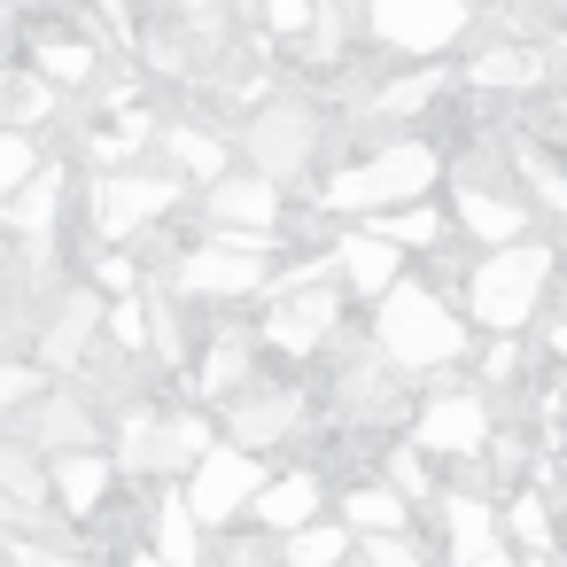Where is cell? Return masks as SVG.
<instances>
[{
  "mask_svg": "<svg viewBox=\"0 0 567 567\" xmlns=\"http://www.w3.org/2000/svg\"><path fill=\"white\" fill-rule=\"evenodd\" d=\"M373 342L396 358V365H451L466 350V319H451V303L420 280H396L373 311Z\"/></svg>",
  "mask_w": 567,
  "mask_h": 567,
  "instance_id": "6da1fadb",
  "label": "cell"
},
{
  "mask_svg": "<svg viewBox=\"0 0 567 567\" xmlns=\"http://www.w3.org/2000/svg\"><path fill=\"white\" fill-rule=\"evenodd\" d=\"M544 280H551V249H536V241H497V249L474 265V280H466V311H474L489 334H520V327L536 319Z\"/></svg>",
  "mask_w": 567,
  "mask_h": 567,
  "instance_id": "7a4b0ae2",
  "label": "cell"
},
{
  "mask_svg": "<svg viewBox=\"0 0 567 567\" xmlns=\"http://www.w3.org/2000/svg\"><path fill=\"white\" fill-rule=\"evenodd\" d=\"M435 148L427 141H389V148H373L365 164H350V172H334V187L319 195L327 210H396V203H420L427 187H435Z\"/></svg>",
  "mask_w": 567,
  "mask_h": 567,
  "instance_id": "3957f363",
  "label": "cell"
},
{
  "mask_svg": "<svg viewBox=\"0 0 567 567\" xmlns=\"http://www.w3.org/2000/svg\"><path fill=\"white\" fill-rule=\"evenodd\" d=\"M265 257H272V234H257V226H218L203 249H179L172 288H179V296H257V288H265Z\"/></svg>",
  "mask_w": 567,
  "mask_h": 567,
  "instance_id": "277c9868",
  "label": "cell"
},
{
  "mask_svg": "<svg viewBox=\"0 0 567 567\" xmlns=\"http://www.w3.org/2000/svg\"><path fill=\"white\" fill-rule=\"evenodd\" d=\"M334 257H342V249H334ZM334 257H311V265H296V272L280 280V296H272V311H265V342H272V350L311 358V350L334 334V319H342V296H334V280H327Z\"/></svg>",
  "mask_w": 567,
  "mask_h": 567,
  "instance_id": "5b68a950",
  "label": "cell"
},
{
  "mask_svg": "<svg viewBox=\"0 0 567 567\" xmlns=\"http://www.w3.org/2000/svg\"><path fill=\"white\" fill-rule=\"evenodd\" d=\"M365 32L381 40V48H396V55H435V48H451L466 24H474V9L466 0H365Z\"/></svg>",
  "mask_w": 567,
  "mask_h": 567,
  "instance_id": "8992f818",
  "label": "cell"
},
{
  "mask_svg": "<svg viewBox=\"0 0 567 567\" xmlns=\"http://www.w3.org/2000/svg\"><path fill=\"white\" fill-rule=\"evenodd\" d=\"M187 497H195V513H203L210 528L257 513V497H265V466H257V451H249V443H210V458L187 474Z\"/></svg>",
  "mask_w": 567,
  "mask_h": 567,
  "instance_id": "52a82bcc",
  "label": "cell"
},
{
  "mask_svg": "<svg viewBox=\"0 0 567 567\" xmlns=\"http://www.w3.org/2000/svg\"><path fill=\"white\" fill-rule=\"evenodd\" d=\"M241 148H249V164L272 172V179L311 172V148H319V117H311V102H272V110H257L249 133H241Z\"/></svg>",
  "mask_w": 567,
  "mask_h": 567,
  "instance_id": "ba28073f",
  "label": "cell"
},
{
  "mask_svg": "<svg viewBox=\"0 0 567 567\" xmlns=\"http://www.w3.org/2000/svg\"><path fill=\"white\" fill-rule=\"evenodd\" d=\"M172 203H179V179H164V172H110V179L94 187V234H102V241H133V234L156 226Z\"/></svg>",
  "mask_w": 567,
  "mask_h": 567,
  "instance_id": "9c48e42d",
  "label": "cell"
},
{
  "mask_svg": "<svg viewBox=\"0 0 567 567\" xmlns=\"http://www.w3.org/2000/svg\"><path fill=\"white\" fill-rule=\"evenodd\" d=\"M420 443H427L435 458H474V451L489 443V404H482L474 389L427 396V404H420Z\"/></svg>",
  "mask_w": 567,
  "mask_h": 567,
  "instance_id": "30bf717a",
  "label": "cell"
},
{
  "mask_svg": "<svg viewBox=\"0 0 567 567\" xmlns=\"http://www.w3.org/2000/svg\"><path fill=\"white\" fill-rule=\"evenodd\" d=\"M94 327H110L102 296H94V288H63V296L48 303V319H40L32 350H40L48 365H79V358H86V342H94Z\"/></svg>",
  "mask_w": 567,
  "mask_h": 567,
  "instance_id": "8fae6325",
  "label": "cell"
},
{
  "mask_svg": "<svg viewBox=\"0 0 567 567\" xmlns=\"http://www.w3.org/2000/svg\"><path fill=\"white\" fill-rule=\"evenodd\" d=\"M9 435H24L32 451H86V443H94V412H86L79 396L48 389L40 404H24V412H17V427H9Z\"/></svg>",
  "mask_w": 567,
  "mask_h": 567,
  "instance_id": "7c38bea8",
  "label": "cell"
},
{
  "mask_svg": "<svg viewBox=\"0 0 567 567\" xmlns=\"http://www.w3.org/2000/svg\"><path fill=\"white\" fill-rule=\"evenodd\" d=\"M210 218L218 226H257L272 234L280 226V179L249 164V179H210Z\"/></svg>",
  "mask_w": 567,
  "mask_h": 567,
  "instance_id": "4fadbf2b",
  "label": "cell"
},
{
  "mask_svg": "<svg viewBox=\"0 0 567 567\" xmlns=\"http://www.w3.org/2000/svg\"><path fill=\"white\" fill-rule=\"evenodd\" d=\"M48 482H55V505H63L71 520H94L102 497H110V482H117V466L86 443V451H55V474H48Z\"/></svg>",
  "mask_w": 567,
  "mask_h": 567,
  "instance_id": "5bb4252c",
  "label": "cell"
},
{
  "mask_svg": "<svg viewBox=\"0 0 567 567\" xmlns=\"http://www.w3.org/2000/svg\"><path fill=\"white\" fill-rule=\"evenodd\" d=\"M342 412L350 420H389V412H404V381H396V358L381 350V358H358L350 373H342Z\"/></svg>",
  "mask_w": 567,
  "mask_h": 567,
  "instance_id": "9a60e30c",
  "label": "cell"
},
{
  "mask_svg": "<svg viewBox=\"0 0 567 567\" xmlns=\"http://www.w3.org/2000/svg\"><path fill=\"white\" fill-rule=\"evenodd\" d=\"M342 272H350V288H358V296H389V288H396V272H404V241H389L381 226H365V234H350V241H342Z\"/></svg>",
  "mask_w": 567,
  "mask_h": 567,
  "instance_id": "2e32d148",
  "label": "cell"
},
{
  "mask_svg": "<svg viewBox=\"0 0 567 567\" xmlns=\"http://www.w3.org/2000/svg\"><path fill=\"white\" fill-rule=\"evenodd\" d=\"M443 520H451V559H458V567H489V559H505L497 513H489L482 497H443Z\"/></svg>",
  "mask_w": 567,
  "mask_h": 567,
  "instance_id": "e0dca14e",
  "label": "cell"
},
{
  "mask_svg": "<svg viewBox=\"0 0 567 567\" xmlns=\"http://www.w3.org/2000/svg\"><path fill=\"white\" fill-rule=\"evenodd\" d=\"M210 420L203 412H179V420H156V451H148V474H195L210 458Z\"/></svg>",
  "mask_w": 567,
  "mask_h": 567,
  "instance_id": "ac0fdd59",
  "label": "cell"
},
{
  "mask_svg": "<svg viewBox=\"0 0 567 567\" xmlns=\"http://www.w3.org/2000/svg\"><path fill=\"white\" fill-rule=\"evenodd\" d=\"M55 218H63V164H40L9 203V226L32 241V234H55Z\"/></svg>",
  "mask_w": 567,
  "mask_h": 567,
  "instance_id": "d6986e66",
  "label": "cell"
},
{
  "mask_svg": "<svg viewBox=\"0 0 567 567\" xmlns=\"http://www.w3.org/2000/svg\"><path fill=\"white\" fill-rule=\"evenodd\" d=\"M203 513H195V497L179 489V497H156V559H172V567H195V551H203Z\"/></svg>",
  "mask_w": 567,
  "mask_h": 567,
  "instance_id": "ffe728a7",
  "label": "cell"
},
{
  "mask_svg": "<svg viewBox=\"0 0 567 567\" xmlns=\"http://www.w3.org/2000/svg\"><path fill=\"white\" fill-rule=\"evenodd\" d=\"M458 226H466L482 249L520 241V203H505V195H489V187H458Z\"/></svg>",
  "mask_w": 567,
  "mask_h": 567,
  "instance_id": "44dd1931",
  "label": "cell"
},
{
  "mask_svg": "<svg viewBox=\"0 0 567 567\" xmlns=\"http://www.w3.org/2000/svg\"><path fill=\"white\" fill-rule=\"evenodd\" d=\"M296 396H234V443H249V451H265V443H280L288 427H296Z\"/></svg>",
  "mask_w": 567,
  "mask_h": 567,
  "instance_id": "7402d4cb",
  "label": "cell"
},
{
  "mask_svg": "<svg viewBox=\"0 0 567 567\" xmlns=\"http://www.w3.org/2000/svg\"><path fill=\"white\" fill-rule=\"evenodd\" d=\"M319 513V474H280V482H265V497H257V520L265 528H303Z\"/></svg>",
  "mask_w": 567,
  "mask_h": 567,
  "instance_id": "603a6c76",
  "label": "cell"
},
{
  "mask_svg": "<svg viewBox=\"0 0 567 567\" xmlns=\"http://www.w3.org/2000/svg\"><path fill=\"white\" fill-rule=\"evenodd\" d=\"M350 544H358V528H350V520H342V528L303 520V528H288V536H280V559H288V567H334V559H350Z\"/></svg>",
  "mask_w": 567,
  "mask_h": 567,
  "instance_id": "cb8c5ba5",
  "label": "cell"
},
{
  "mask_svg": "<svg viewBox=\"0 0 567 567\" xmlns=\"http://www.w3.org/2000/svg\"><path fill=\"white\" fill-rule=\"evenodd\" d=\"M404 513H412V505H404V489H389V482H358V489L342 497V520H350L358 536H365V528H404Z\"/></svg>",
  "mask_w": 567,
  "mask_h": 567,
  "instance_id": "d4e9b609",
  "label": "cell"
},
{
  "mask_svg": "<svg viewBox=\"0 0 567 567\" xmlns=\"http://www.w3.org/2000/svg\"><path fill=\"white\" fill-rule=\"evenodd\" d=\"M466 79H474V86H489V94H497V86L513 94V86H536L544 71H536V55H528V48H489V55H474V71H466Z\"/></svg>",
  "mask_w": 567,
  "mask_h": 567,
  "instance_id": "484cf974",
  "label": "cell"
},
{
  "mask_svg": "<svg viewBox=\"0 0 567 567\" xmlns=\"http://www.w3.org/2000/svg\"><path fill=\"white\" fill-rule=\"evenodd\" d=\"M164 148H172L179 172H195V179H226V141H218V133L179 125V133H164Z\"/></svg>",
  "mask_w": 567,
  "mask_h": 567,
  "instance_id": "4316f807",
  "label": "cell"
},
{
  "mask_svg": "<svg viewBox=\"0 0 567 567\" xmlns=\"http://www.w3.org/2000/svg\"><path fill=\"white\" fill-rule=\"evenodd\" d=\"M373 226H381L389 241H404V249H435V241H443V210H427V203H396V210H373Z\"/></svg>",
  "mask_w": 567,
  "mask_h": 567,
  "instance_id": "83f0119b",
  "label": "cell"
},
{
  "mask_svg": "<svg viewBox=\"0 0 567 567\" xmlns=\"http://www.w3.org/2000/svg\"><path fill=\"white\" fill-rule=\"evenodd\" d=\"M241 381H249V342H218L203 358V373H195L203 396H241Z\"/></svg>",
  "mask_w": 567,
  "mask_h": 567,
  "instance_id": "f1b7e54d",
  "label": "cell"
},
{
  "mask_svg": "<svg viewBox=\"0 0 567 567\" xmlns=\"http://www.w3.org/2000/svg\"><path fill=\"white\" fill-rule=\"evenodd\" d=\"M40 71H48L55 86H86V79H94V48H86V40H48V48H40Z\"/></svg>",
  "mask_w": 567,
  "mask_h": 567,
  "instance_id": "f546056e",
  "label": "cell"
},
{
  "mask_svg": "<svg viewBox=\"0 0 567 567\" xmlns=\"http://www.w3.org/2000/svg\"><path fill=\"white\" fill-rule=\"evenodd\" d=\"M141 141H148V117H141V110H117L110 133H94V156H102V164H133Z\"/></svg>",
  "mask_w": 567,
  "mask_h": 567,
  "instance_id": "4dcf8cb0",
  "label": "cell"
},
{
  "mask_svg": "<svg viewBox=\"0 0 567 567\" xmlns=\"http://www.w3.org/2000/svg\"><path fill=\"white\" fill-rule=\"evenodd\" d=\"M148 451H156V412H125V427H117V466H125V474H148Z\"/></svg>",
  "mask_w": 567,
  "mask_h": 567,
  "instance_id": "1f68e13d",
  "label": "cell"
},
{
  "mask_svg": "<svg viewBox=\"0 0 567 567\" xmlns=\"http://www.w3.org/2000/svg\"><path fill=\"white\" fill-rule=\"evenodd\" d=\"M513 544H520L528 559L551 551V513H544V497H513Z\"/></svg>",
  "mask_w": 567,
  "mask_h": 567,
  "instance_id": "d6a6232c",
  "label": "cell"
},
{
  "mask_svg": "<svg viewBox=\"0 0 567 567\" xmlns=\"http://www.w3.org/2000/svg\"><path fill=\"white\" fill-rule=\"evenodd\" d=\"M110 342H117V350H141V342H156V311H141L133 296H117V303H110Z\"/></svg>",
  "mask_w": 567,
  "mask_h": 567,
  "instance_id": "836d02e7",
  "label": "cell"
},
{
  "mask_svg": "<svg viewBox=\"0 0 567 567\" xmlns=\"http://www.w3.org/2000/svg\"><path fill=\"white\" fill-rule=\"evenodd\" d=\"M358 551H365L373 567H420V544H412L404 528H365V536H358Z\"/></svg>",
  "mask_w": 567,
  "mask_h": 567,
  "instance_id": "e575fe53",
  "label": "cell"
},
{
  "mask_svg": "<svg viewBox=\"0 0 567 567\" xmlns=\"http://www.w3.org/2000/svg\"><path fill=\"white\" fill-rule=\"evenodd\" d=\"M32 172H40V148H32V133L17 125L9 141H0V187H9V195H17V187H24Z\"/></svg>",
  "mask_w": 567,
  "mask_h": 567,
  "instance_id": "d590c367",
  "label": "cell"
},
{
  "mask_svg": "<svg viewBox=\"0 0 567 567\" xmlns=\"http://www.w3.org/2000/svg\"><path fill=\"white\" fill-rule=\"evenodd\" d=\"M48 365V358H40ZM40 365H9V373H0V404H9V412H24V404H40L48 396V373Z\"/></svg>",
  "mask_w": 567,
  "mask_h": 567,
  "instance_id": "8d00e7d4",
  "label": "cell"
},
{
  "mask_svg": "<svg viewBox=\"0 0 567 567\" xmlns=\"http://www.w3.org/2000/svg\"><path fill=\"white\" fill-rule=\"evenodd\" d=\"M265 24H272L280 40H303V32L319 24V0H265Z\"/></svg>",
  "mask_w": 567,
  "mask_h": 567,
  "instance_id": "74e56055",
  "label": "cell"
},
{
  "mask_svg": "<svg viewBox=\"0 0 567 567\" xmlns=\"http://www.w3.org/2000/svg\"><path fill=\"white\" fill-rule=\"evenodd\" d=\"M520 172L536 179V195H544V210H559V218H567V172H551V164H544L536 148H520Z\"/></svg>",
  "mask_w": 567,
  "mask_h": 567,
  "instance_id": "f35d334b",
  "label": "cell"
},
{
  "mask_svg": "<svg viewBox=\"0 0 567 567\" xmlns=\"http://www.w3.org/2000/svg\"><path fill=\"white\" fill-rule=\"evenodd\" d=\"M427 94H435V71H420V79H404V86H389V94H381L373 110H389V117H404V110H420Z\"/></svg>",
  "mask_w": 567,
  "mask_h": 567,
  "instance_id": "ab89813d",
  "label": "cell"
},
{
  "mask_svg": "<svg viewBox=\"0 0 567 567\" xmlns=\"http://www.w3.org/2000/svg\"><path fill=\"white\" fill-rule=\"evenodd\" d=\"M94 280H102V288H110V296H133V288H141V265H133V257H117V249H110V257H94Z\"/></svg>",
  "mask_w": 567,
  "mask_h": 567,
  "instance_id": "60d3db41",
  "label": "cell"
},
{
  "mask_svg": "<svg viewBox=\"0 0 567 567\" xmlns=\"http://www.w3.org/2000/svg\"><path fill=\"white\" fill-rule=\"evenodd\" d=\"M427 458H435L427 443H404V451H396V489H404V497H420V489H427Z\"/></svg>",
  "mask_w": 567,
  "mask_h": 567,
  "instance_id": "b9f144b4",
  "label": "cell"
},
{
  "mask_svg": "<svg viewBox=\"0 0 567 567\" xmlns=\"http://www.w3.org/2000/svg\"><path fill=\"white\" fill-rule=\"evenodd\" d=\"M172 9H179L195 32H218V9H234V0H172Z\"/></svg>",
  "mask_w": 567,
  "mask_h": 567,
  "instance_id": "7bdbcfd3",
  "label": "cell"
},
{
  "mask_svg": "<svg viewBox=\"0 0 567 567\" xmlns=\"http://www.w3.org/2000/svg\"><path fill=\"white\" fill-rule=\"evenodd\" d=\"M48 86H55V79H48V71H40V79H24V86H17V117H24V125H32V117H40V110H48Z\"/></svg>",
  "mask_w": 567,
  "mask_h": 567,
  "instance_id": "ee69618b",
  "label": "cell"
},
{
  "mask_svg": "<svg viewBox=\"0 0 567 567\" xmlns=\"http://www.w3.org/2000/svg\"><path fill=\"white\" fill-rule=\"evenodd\" d=\"M513 365H520V358H513V334H497V342H489V381H505Z\"/></svg>",
  "mask_w": 567,
  "mask_h": 567,
  "instance_id": "f6af8a7d",
  "label": "cell"
},
{
  "mask_svg": "<svg viewBox=\"0 0 567 567\" xmlns=\"http://www.w3.org/2000/svg\"><path fill=\"white\" fill-rule=\"evenodd\" d=\"M551 358H567V319H551Z\"/></svg>",
  "mask_w": 567,
  "mask_h": 567,
  "instance_id": "bcb514c9",
  "label": "cell"
},
{
  "mask_svg": "<svg viewBox=\"0 0 567 567\" xmlns=\"http://www.w3.org/2000/svg\"><path fill=\"white\" fill-rule=\"evenodd\" d=\"M234 9H241V17H249V9H265V0H234Z\"/></svg>",
  "mask_w": 567,
  "mask_h": 567,
  "instance_id": "7dc6e473",
  "label": "cell"
}]
</instances>
